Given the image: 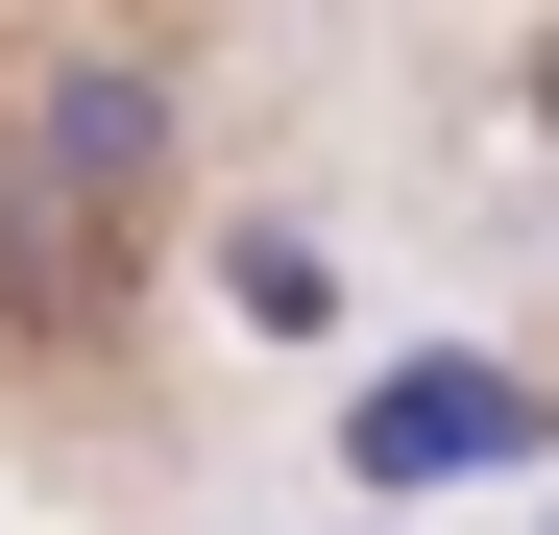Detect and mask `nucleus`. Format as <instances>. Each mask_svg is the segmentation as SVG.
<instances>
[]
</instances>
